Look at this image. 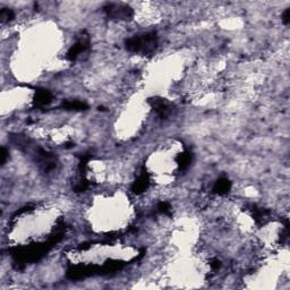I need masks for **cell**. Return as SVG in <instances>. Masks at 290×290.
I'll list each match as a JSON object with an SVG mask.
<instances>
[{
  "instance_id": "7a4b0ae2",
  "label": "cell",
  "mask_w": 290,
  "mask_h": 290,
  "mask_svg": "<svg viewBox=\"0 0 290 290\" xmlns=\"http://www.w3.org/2000/svg\"><path fill=\"white\" fill-rule=\"evenodd\" d=\"M230 189V182L227 179H220L219 182L216 183L213 191H216L218 194H226Z\"/></svg>"
},
{
  "instance_id": "6da1fadb",
  "label": "cell",
  "mask_w": 290,
  "mask_h": 290,
  "mask_svg": "<svg viewBox=\"0 0 290 290\" xmlns=\"http://www.w3.org/2000/svg\"><path fill=\"white\" fill-rule=\"evenodd\" d=\"M156 46L155 33H146L142 36H135L126 42L127 49L133 52H141V54H149L153 51Z\"/></svg>"
}]
</instances>
